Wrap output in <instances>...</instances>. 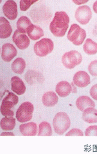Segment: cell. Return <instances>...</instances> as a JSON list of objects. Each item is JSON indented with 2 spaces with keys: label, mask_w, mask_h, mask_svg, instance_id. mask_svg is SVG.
Segmentation results:
<instances>
[{
  "label": "cell",
  "mask_w": 97,
  "mask_h": 154,
  "mask_svg": "<svg viewBox=\"0 0 97 154\" xmlns=\"http://www.w3.org/2000/svg\"><path fill=\"white\" fill-rule=\"evenodd\" d=\"M69 23L68 15L63 11H56L50 22L49 29L51 32L56 37H63L66 33Z\"/></svg>",
  "instance_id": "1"
},
{
  "label": "cell",
  "mask_w": 97,
  "mask_h": 154,
  "mask_svg": "<svg viewBox=\"0 0 97 154\" xmlns=\"http://www.w3.org/2000/svg\"><path fill=\"white\" fill-rule=\"evenodd\" d=\"M70 120L68 116L64 112L57 113L53 122L54 132L59 135H63L70 126Z\"/></svg>",
  "instance_id": "2"
},
{
  "label": "cell",
  "mask_w": 97,
  "mask_h": 154,
  "mask_svg": "<svg viewBox=\"0 0 97 154\" xmlns=\"http://www.w3.org/2000/svg\"><path fill=\"white\" fill-rule=\"evenodd\" d=\"M19 101L18 97L12 92H8V94L3 99L0 111L2 116L5 117H13L14 112L10 109L16 105Z\"/></svg>",
  "instance_id": "3"
},
{
  "label": "cell",
  "mask_w": 97,
  "mask_h": 154,
  "mask_svg": "<svg viewBox=\"0 0 97 154\" xmlns=\"http://www.w3.org/2000/svg\"><path fill=\"white\" fill-rule=\"evenodd\" d=\"M86 36V33L85 30L75 23L71 26L67 34L68 40L76 46L81 45L84 42Z\"/></svg>",
  "instance_id": "4"
},
{
  "label": "cell",
  "mask_w": 97,
  "mask_h": 154,
  "mask_svg": "<svg viewBox=\"0 0 97 154\" xmlns=\"http://www.w3.org/2000/svg\"><path fill=\"white\" fill-rule=\"evenodd\" d=\"M34 108L33 105L29 102L22 103L18 108L16 117L17 120L21 123L28 122L31 120Z\"/></svg>",
  "instance_id": "5"
},
{
  "label": "cell",
  "mask_w": 97,
  "mask_h": 154,
  "mask_svg": "<svg viewBox=\"0 0 97 154\" xmlns=\"http://www.w3.org/2000/svg\"><path fill=\"white\" fill-rule=\"evenodd\" d=\"M53 48L54 43L53 41L48 38H42L35 43L34 46L35 54L41 57H45L51 53Z\"/></svg>",
  "instance_id": "6"
},
{
  "label": "cell",
  "mask_w": 97,
  "mask_h": 154,
  "mask_svg": "<svg viewBox=\"0 0 97 154\" xmlns=\"http://www.w3.org/2000/svg\"><path fill=\"white\" fill-rule=\"evenodd\" d=\"M82 61L81 54L77 51H70L65 52L62 57V62L63 66L67 69H73L80 64Z\"/></svg>",
  "instance_id": "7"
},
{
  "label": "cell",
  "mask_w": 97,
  "mask_h": 154,
  "mask_svg": "<svg viewBox=\"0 0 97 154\" xmlns=\"http://www.w3.org/2000/svg\"><path fill=\"white\" fill-rule=\"evenodd\" d=\"M76 20L82 25H86L92 17V11L89 7L83 5L78 7L75 13Z\"/></svg>",
  "instance_id": "8"
},
{
  "label": "cell",
  "mask_w": 97,
  "mask_h": 154,
  "mask_svg": "<svg viewBox=\"0 0 97 154\" xmlns=\"http://www.w3.org/2000/svg\"><path fill=\"white\" fill-rule=\"evenodd\" d=\"M4 14L10 20H14L17 16V7L13 0L7 1L2 7Z\"/></svg>",
  "instance_id": "9"
},
{
  "label": "cell",
  "mask_w": 97,
  "mask_h": 154,
  "mask_svg": "<svg viewBox=\"0 0 97 154\" xmlns=\"http://www.w3.org/2000/svg\"><path fill=\"white\" fill-rule=\"evenodd\" d=\"M13 40L17 47L21 50L26 49L30 43L28 37L25 34L20 32L17 29L16 30L13 34Z\"/></svg>",
  "instance_id": "10"
},
{
  "label": "cell",
  "mask_w": 97,
  "mask_h": 154,
  "mask_svg": "<svg viewBox=\"0 0 97 154\" xmlns=\"http://www.w3.org/2000/svg\"><path fill=\"white\" fill-rule=\"evenodd\" d=\"M17 51L13 45L7 43L2 46L1 57L2 60L6 62H10L17 55Z\"/></svg>",
  "instance_id": "11"
},
{
  "label": "cell",
  "mask_w": 97,
  "mask_h": 154,
  "mask_svg": "<svg viewBox=\"0 0 97 154\" xmlns=\"http://www.w3.org/2000/svg\"><path fill=\"white\" fill-rule=\"evenodd\" d=\"M90 76L84 71L76 72L73 77V82L78 87H85L90 84Z\"/></svg>",
  "instance_id": "12"
},
{
  "label": "cell",
  "mask_w": 97,
  "mask_h": 154,
  "mask_svg": "<svg viewBox=\"0 0 97 154\" xmlns=\"http://www.w3.org/2000/svg\"><path fill=\"white\" fill-rule=\"evenodd\" d=\"M11 87L12 91L18 95H22L25 93V85L23 81L17 76H13L11 79Z\"/></svg>",
  "instance_id": "13"
},
{
  "label": "cell",
  "mask_w": 97,
  "mask_h": 154,
  "mask_svg": "<svg viewBox=\"0 0 97 154\" xmlns=\"http://www.w3.org/2000/svg\"><path fill=\"white\" fill-rule=\"evenodd\" d=\"M20 133L24 136H35L37 132V126L34 122L22 124L19 126Z\"/></svg>",
  "instance_id": "14"
},
{
  "label": "cell",
  "mask_w": 97,
  "mask_h": 154,
  "mask_svg": "<svg viewBox=\"0 0 97 154\" xmlns=\"http://www.w3.org/2000/svg\"><path fill=\"white\" fill-rule=\"evenodd\" d=\"M56 92L60 97H66L72 91V86L65 81H60L56 86Z\"/></svg>",
  "instance_id": "15"
},
{
  "label": "cell",
  "mask_w": 97,
  "mask_h": 154,
  "mask_svg": "<svg viewBox=\"0 0 97 154\" xmlns=\"http://www.w3.org/2000/svg\"><path fill=\"white\" fill-rule=\"evenodd\" d=\"M76 106L77 108L81 111H84L89 107H95V102L88 96H82L79 97L76 100Z\"/></svg>",
  "instance_id": "16"
},
{
  "label": "cell",
  "mask_w": 97,
  "mask_h": 154,
  "mask_svg": "<svg viewBox=\"0 0 97 154\" xmlns=\"http://www.w3.org/2000/svg\"><path fill=\"white\" fill-rule=\"evenodd\" d=\"M12 28L9 22L4 17H0V38H7L10 36Z\"/></svg>",
  "instance_id": "17"
},
{
  "label": "cell",
  "mask_w": 97,
  "mask_h": 154,
  "mask_svg": "<svg viewBox=\"0 0 97 154\" xmlns=\"http://www.w3.org/2000/svg\"><path fill=\"white\" fill-rule=\"evenodd\" d=\"M82 119L88 123H97V109L93 107L86 108L83 112Z\"/></svg>",
  "instance_id": "18"
},
{
  "label": "cell",
  "mask_w": 97,
  "mask_h": 154,
  "mask_svg": "<svg viewBox=\"0 0 97 154\" xmlns=\"http://www.w3.org/2000/svg\"><path fill=\"white\" fill-rule=\"evenodd\" d=\"M42 102L46 106H53L58 102V97L53 91L45 93L42 97Z\"/></svg>",
  "instance_id": "19"
},
{
  "label": "cell",
  "mask_w": 97,
  "mask_h": 154,
  "mask_svg": "<svg viewBox=\"0 0 97 154\" xmlns=\"http://www.w3.org/2000/svg\"><path fill=\"white\" fill-rule=\"evenodd\" d=\"M26 32L29 37L32 40H37L44 35V32L41 28L33 24L29 26Z\"/></svg>",
  "instance_id": "20"
},
{
  "label": "cell",
  "mask_w": 97,
  "mask_h": 154,
  "mask_svg": "<svg viewBox=\"0 0 97 154\" xmlns=\"http://www.w3.org/2000/svg\"><path fill=\"white\" fill-rule=\"evenodd\" d=\"M16 125V119L13 117H5L0 122V126L2 130L8 131L13 130Z\"/></svg>",
  "instance_id": "21"
},
{
  "label": "cell",
  "mask_w": 97,
  "mask_h": 154,
  "mask_svg": "<svg viewBox=\"0 0 97 154\" xmlns=\"http://www.w3.org/2000/svg\"><path fill=\"white\" fill-rule=\"evenodd\" d=\"M32 23L30 19L26 16H21L17 22V29L20 32L25 34L27 32V29L30 25Z\"/></svg>",
  "instance_id": "22"
},
{
  "label": "cell",
  "mask_w": 97,
  "mask_h": 154,
  "mask_svg": "<svg viewBox=\"0 0 97 154\" xmlns=\"http://www.w3.org/2000/svg\"><path fill=\"white\" fill-rule=\"evenodd\" d=\"M26 67V63L23 58L19 57L17 58L11 64L12 70L17 74H22Z\"/></svg>",
  "instance_id": "23"
},
{
  "label": "cell",
  "mask_w": 97,
  "mask_h": 154,
  "mask_svg": "<svg viewBox=\"0 0 97 154\" xmlns=\"http://www.w3.org/2000/svg\"><path fill=\"white\" fill-rule=\"evenodd\" d=\"M83 50L88 55H94L97 53V43L90 38H87L83 45Z\"/></svg>",
  "instance_id": "24"
},
{
  "label": "cell",
  "mask_w": 97,
  "mask_h": 154,
  "mask_svg": "<svg viewBox=\"0 0 97 154\" xmlns=\"http://www.w3.org/2000/svg\"><path fill=\"white\" fill-rule=\"evenodd\" d=\"M51 128L48 122H42L39 125L38 136H50L51 135Z\"/></svg>",
  "instance_id": "25"
},
{
  "label": "cell",
  "mask_w": 97,
  "mask_h": 154,
  "mask_svg": "<svg viewBox=\"0 0 97 154\" xmlns=\"http://www.w3.org/2000/svg\"><path fill=\"white\" fill-rule=\"evenodd\" d=\"M38 0H20V9L21 11H25L29 9V8Z\"/></svg>",
  "instance_id": "26"
},
{
  "label": "cell",
  "mask_w": 97,
  "mask_h": 154,
  "mask_svg": "<svg viewBox=\"0 0 97 154\" xmlns=\"http://www.w3.org/2000/svg\"><path fill=\"white\" fill-rule=\"evenodd\" d=\"M88 70L91 75L97 76V60H94L89 64Z\"/></svg>",
  "instance_id": "27"
},
{
  "label": "cell",
  "mask_w": 97,
  "mask_h": 154,
  "mask_svg": "<svg viewBox=\"0 0 97 154\" xmlns=\"http://www.w3.org/2000/svg\"><path fill=\"white\" fill-rule=\"evenodd\" d=\"M86 136H97V125L89 126L85 131Z\"/></svg>",
  "instance_id": "28"
},
{
  "label": "cell",
  "mask_w": 97,
  "mask_h": 154,
  "mask_svg": "<svg viewBox=\"0 0 97 154\" xmlns=\"http://www.w3.org/2000/svg\"><path fill=\"white\" fill-rule=\"evenodd\" d=\"M66 136H83V132L79 129H72L70 131H69L66 134Z\"/></svg>",
  "instance_id": "29"
},
{
  "label": "cell",
  "mask_w": 97,
  "mask_h": 154,
  "mask_svg": "<svg viewBox=\"0 0 97 154\" xmlns=\"http://www.w3.org/2000/svg\"><path fill=\"white\" fill-rule=\"evenodd\" d=\"M90 94L95 100H97V84H95L91 87Z\"/></svg>",
  "instance_id": "30"
},
{
  "label": "cell",
  "mask_w": 97,
  "mask_h": 154,
  "mask_svg": "<svg viewBox=\"0 0 97 154\" xmlns=\"http://www.w3.org/2000/svg\"><path fill=\"white\" fill-rule=\"evenodd\" d=\"M72 2L77 5H81L89 1V0H72Z\"/></svg>",
  "instance_id": "31"
},
{
  "label": "cell",
  "mask_w": 97,
  "mask_h": 154,
  "mask_svg": "<svg viewBox=\"0 0 97 154\" xmlns=\"http://www.w3.org/2000/svg\"><path fill=\"white\" fill-rule=\"evenodd\" d=\"M3 135H12V136H14V134L12 133V132H2L1 134V136H3Z\"/></svg>",
  "instance_id": "32"
},
{
  "label": "cell",
  "mask_w": 97,
  "mask_h": 154,
  "mask_svg": "<svg viewBox=\"0 0 97 154\" xmlns=\"http://www.w3.org/2000/svg\"><path fill=\"white\" fill-rule=\"evenodd\" d=\"M93 10L96 13H97V1H95L93 5Z\"/></svg>",
  "instance_id": "33"
}]
</instances>
